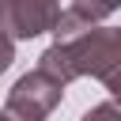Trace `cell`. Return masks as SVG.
<instances>
[{"label":"cell","instance_id":"obj_1","mask_svg":"<svg viewBox=\"0 0 121 121\" xmlns=\"http://www.w3.org/2000/svg\"><path fill=\"white\" fill-rule=\"evenodd\" d=\"M64 98V83L53 79L49 72L34 68L26 76H19L4 98V113H11L15 121H49V113L60 106Z\"/></svg>","mask_w":121,"mask_h":121},{"label":"cell","instance_id":"obj_2","mask_svg":"<svg viewBox=\"0 0 121 121\" xmlns=\"http://www.w3.org/2000/svg\"><path fill=\"white\" fill-rule=\"evenodd\" d=\"M60 15V0H0V26L11 38H38V34H53Z\"/></svg>","mask_w":121,"mask_h":121},{"label":"cell","instance_id":"obj_3","mask_svg":"<svg viewBox=\"0 0 121 121\" xmlns=\"http://www.w3.org/2000/svg\"><path fill=\"white\" fill-rule=\"evenodd\" d=\"M72 8H79L91 23H102L106 15H113L117 8H121V0H68Z\"/></svg>","mask_w":121,"mask_h":121},{"label":"cell","instance_id":"obj_4","mask_svg":"<svg viewBox=\"0 0 121 121\" xmlns=\"http://www.w3.org/2000/svg\"><path fill=\"white\" fill-rule=\"evenodd\" d=\"M79 121H121V102L117 98H110V102H98V106H91Z\"/></svg>","mask_w":121,"mask_h":121},{"label":"cell","instance_id":"obj_5","mask_svg":"<svg viewBox=\"0 0 121 121\" xmlns=\"http://www.w3.org/2000/svg\"><path fill=\"white\" fill-rule=\"evenodd\" d=\"M11 60H15V38L0 26V76L11 68Z\"/></svg>","mask_w":121,"mask_h":121},{"label":"cell","instance_id":"obj_6","mask_svg":"<svg viewBox=\"0 0 121 121\" xmlns=\"http://www.w3.org/2000/svg\"><path fill=\"white\" fill-rule=\"evenodd\" d=\"M106 91H110V95H113V98L121 102V68H117V72H113V76L106 79Z\"/></svg>","mask_w":121,"mask_h":121},{"label":"cell","instance_id":"obj_7","mask_svg":"<svg viewBox=\"0 0 121 121\" xmlns=\"http://www.w3.org/2000/svg\"><path fill=\"white\" fill-rule=\"evenodd\" d=\"M0 121H15V117H11V113H4V110H0Z\"/></svg>","mask_w":121,"mask_h":121},{"label":"cell","instance_id":"obj_8","mask_svg":"<svg viewBox=\"0 0 121 121\" xmlns=\"http://www.w3.org/2000/svg\"><path fill=\"white\" fill-rule=\"evenodd\" d=\"M117 34H121V26H117Z\"/></svg>","mask_w":121,"mask_h":121}]
</instances>
